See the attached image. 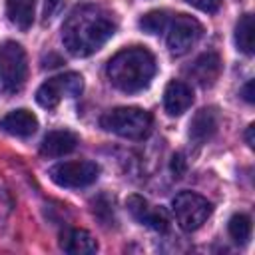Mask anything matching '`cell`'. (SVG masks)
Listing matches in <instances>:
<instances>
[{"label":"cell","instance_id":"6da1fadb","mask_svg":"<svg viewBox=\"0 0 255 255\" xmlns=\"http://www.w3.org/2000/svg\"><path fill=\"white\" fill-rule=\"evenodd\" d=\"M116 34V18L102 6L76 8L62 26L64 48L78 58H86L98 52Z\"/></svg>","mask_w":255,"mask_h":255},{"label":"cell","instance_id":"7a4b0ae2","mask_svg":"<svg viewBox=\"0 0 255 255\" xmlns=\"http://www.w3.org/2000/svg\"><path fill=\"white\" fill-rule=\"evenodd\" d=\"M155 70L157 66L153 54L141 46L120 50L116 56L110 58L106 66L110 84L126 94H135L145 90L153 80Z\"/></svg>","mask_w":255,"mask_h":255},{"label":"cell","instance_id":"3957f363","mask_svg":"<svg viewBox=\"0 0 255 255\" xmlns=\"http://www.w3.org/2000/svg\"><path fill=\"white\" fill-rule=\"evenodd\" d=\"M100 126L126 139H143L151 131L153 118L141 108H114L100 118Z\"/></svg>","mask_w":255,"mask_h":255},{"label":"cell","instance_id":"277c9868","mask_svg":"<svg viewBox=\"0 0 255 255\" xmlns=\"http://www.w3.org/2000/svg\"><path fill=\"white\" fill-rule=\"evenodd\" d=\"M28 78V58L18 42H4L0 46V84L4 92L16 94L24 88Z\"/></svg>","mask_w":255,"mask_h":255},{"label":"cell","instance_id":"5b68a950","mask_svg":"<svg viewBox=\"0 0 255 255\" xmlns=\"http://www.w3.org/2000/svg\"><path fill=\"white\" fill-rule=\"evenodd\" d=\"M173 213L181 229L195 231L199 229L211 215L213 205L199 193L193 191H181L173 197Z\"/></svg>","mask_w":255,"mask_h":255},{"label":"cell","instance_id":"8992f818","mask_svg":"<svg viewBox=\"0 0 255 255\" xmlns=\"http://www.w3.org/2000/svg\"><path fill=\"white\" fill-rule=\"evenodd\" d=\"M82 90H84V78L76 72H66L46 80L36 90V102L46 110H54L64 98H78Z\"/></svg>","mask_w":255,"mask_h":255},{"label":"cell","instance_id":"52a82bcc","mask_svg":"<svg viewBox=\"0 0 255 255\" xmlns=\"http://www.w3.org/2000/svg\"><path fill=\"white\" fill-rule=\"evenodd\" d=\"M100 175L98 163L90 159H76V161H60L50 167V179L60 187H86L92 185Z\"/></svg>","mask_w":255,"mask_h":255},{"label":"cell","instance_id":"ba28073f","mask_svg":"<svg viewBox=\"0 0 255 255\" xmlns=\"http://www.w3.org/2000/svg\"><path fill=\"white\" fill-rule=\"evenodd\" d=\"M165 30H167V48H169L171 56L187 54L203 34L201 24L187 14L173 16V20L167 24Z\"/></svg>","mask_w":255,"mask_h":255},{"label":"cell","instance_id":"9c48e42d","mask_svg":"<svg viewBox=\"0 0 255 255\" xmlns=\"http://www.w3.org/2000/svg\"><path fill=\"white\" fill-rule=\"evenodd\" d=\"M126 207L131 213V217L135 221H139L141 225H147V227H151L155 231H161V233L167 231L169 217H167V213L161 207L151 205L149 201H145L139 195H129L128 201H126Z\"/></svg>","mask_w":255,"mask_h":255},{"label":"cell","instance_id":"30bf717a","mask_svg":"<svg viewBox=\"0 0 255 255\" xmlns=\"http://www.w3.org/2000/svg\"><path fill=\"white\" fill-rule=\"evenodd\" d=\"M221 72V58L215 52H205L199 58H195V62L191 64V68L187 70V74L201 86V88H209L215 84V80L219 78Z\"/></svg>","mask_w":255,"mask_h":255},{"label":"cell","instance_id":"8fae6325","mask_svg":"<svg viewBox=\"0 0 255 255\" xmlns=\"http://www.w3.org/2000/svg\"><path fill=\"white\" fill-rule=\"evenodd\" d=\"M193 104V92L187 84L171 80L163 92V108L169 116H181Z\"/></svg>","mask_w":255,"mask_h":255},{"label":"cell","instance_id":"7c38bea8","mask_svg":"<svg viewBox=\"0 0 255 255\" xmlns=\"http://www.w3.org/2000/svg\"><path fill=\"white\" fill-rule=\"evenodd\" d=\"M78 145V137L76 133H72L70 129H54L50 133H46V137L40 143V153L44 157H62L70 151H74Z\"/></svg>","mask_w":255,"mask_h":255},{"label":"cell","instance_id":"4fadbf2b","mask_svg":"<svg viewBox=\"0 0 255 255\" xmlns=\"http://www.w3.org/2000/svg\"><path fill=\"white\" fill-rule=\"evenodd\" d=\"M60 249L72 255H92L98 251V243L86 229H66L60 233Z\"/></svg>","mask_w":255,"mask_h":255},{"label":"cell","instance_id":"5bb4252c","mask_svg":"<svg viewBox=\"0 0 255 255\" xmlns=\"http://www.w3.org/2000/svg\"><path fill=\"white\" fill-rule=\"evenodd\" d=\"M0 128L16 137H30L38 129V120L28 110H14L0 120Z\"/></svg>","mask_w":255,"mask_h":255},{"label":"cell","instance_id":"9a60e30c","mask_svg":"<svg viewBox=\"0 0 255 255\" xmlns=\"http://www.w3.org/2000/svg\"><path fill=\"white\" fill-rule=\"evenodd\" d=\"M217 112L213 108H201L189 124V137L195 143H203L209 137H213V133L217 131Z\"/></svg>","mask_w":255,"mask_h":255},{"label":"cell","instance_id":"2e32d148","mask_svg":"<svg viewBox=\"0 0 255 255\" xmlns=\"http://www.w3.org/2000/svg\"><path fill=\"white\" fill-rule=\"evenodd\" d=\"M34 10L36 0H6V16L20 30H28L32 26Z\"/></svg>","mask_w":255,"mask_h":255},{"label":"cell","instance_id":"e0dca14e","mask_svg":"<svg viewBox=\"0 0 255 255\" xmlns=\"http://www.w3.org/2000/svg\"><path fill=\"white\" fill-rule=\"evenodd\" d=\"M235 44L237 50L251 56L253 54V14H243L235 26Z\"/></svg>","mask_w":255,"mask_h":255},{"label":"cell","instance_id":"ac0fdd59","mask_svg":"<svg viewBox=\"0 0 255 255\" xmlns=\"http://www.w3.org/2000/svg\"><path fill=\"white\" fill-rule=\"evenodd\" d=\"M227 229H229V235H231V239L235 243L245 245L249 241V237H251V219H249V215H245V213L231 215Z\"/></svg>","mask_w":255,"mask_h":255},{"label":"cell","instance_id":"d6986e66","mask_svg":"<svg viewBox=\"0 0 255 255\" xmlns=\"http://www.w3.org/2000/svg\"><path fill=\"white\" fill-rule=\"evenodd\" d=\"M167 24H169V18L165 10H153L139 18V28L147 34H161L167 28Z\"/></svg>","mask_w":255,"mask_h":255},{"label":"cell","instance_id":"ffe728a7","mask_svg":"<svg viewBox=\"0 0 255 255\" xmlns=\"http://www.w3.org/2000/svg\"><path fill=\"white\" fill-rule=\"evenodd\" d=\"M64 4H66V0H46L44 2V18H46V22L54 20L60 14V10L64 8Z\"/></svg>","mask_w":255,"mask_h":255},{"label":"cell","instance_id":"44dd1931","mask_svg":"<svg viewBox=\"0 0 255 255\" xmlns=\"http://www.w3.org/2000/svg\"><path fill=\"white\" fill-rule=\"evenodd\" d=\"M187 4H191L193 8L201 10V12H217L221 6V0H185Z\"/></svg>","mask_w":255,"mask_h":255},{"label":"cell","instance_id":"7402d4cb","mask_svg":"<svg viewBox=\"0 0 255 255\" xmlns=\"http://www.w3.org/2000/svg\"><path fill=\"white\" fill-rule=\"evenodd\" d=\"M253 86H255V82H253V80H249V82L243 86V90H241V96H243V100H245L247 104H253V102H255V92H253Z\"/></svg>","mask_w":255,"mask_h":255},{"label":"cell","instance_id":"603a6c76","mask_svg":"<svg viewBox=\"0 0 255 255\" xmlns=\"http://www.w3.org/2000/svg\"><path fill=\"white\" fill-rule=\"evenodd\" d=\"M171 169H173V173H175L177 177H181V173H183V169H185V163H183V157H181V155H175V157H173Z\"/></svg>","mask_w":255,"mask_h":255},{"label":"cell","instance_id":"cb8c5ba5","mask_svg":"<svg viewBox=\"0 0 255 255\" xmlns=\"http://www.w3.org/2000/svg\"><path fill=\"white\" fill-rule=\"evenodd\" d=\"M253 131H255V126L251 124V126L247 128V133H245V139H247V145H249V147L255 145V143H253Z\"/></svg>","mask_w":255,"mask_h":255}]
</instances>
